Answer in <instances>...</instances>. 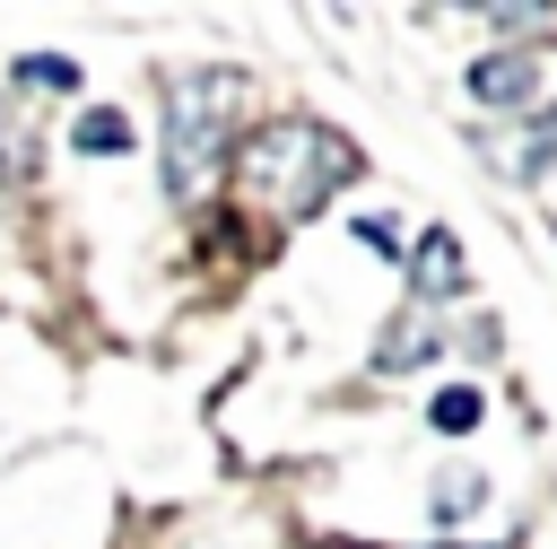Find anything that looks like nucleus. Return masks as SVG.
I'll return each instance as SVG.
<instances>
[{
  "mask_svg": "<svg viewBox=\"0 0 557 549\" xmlns=\"http://www.w3.org/2000/svg\"><path fill=\"white\" fill-rule=\"evenodd\" d=\"M235 96H244V70H226V61L157 70V192H165V209H200L209 183L226 174V157L244 139Z\"/></svg>",
  "mask_w": 557,
  "mask_h": 549,
  "instance_id": "1",
  "label": "nucleus"
},
{
  "mask_svg": "<svg viewBox=\"0 0 557 549\" xmlns=\"http://www.w3.org/2000/svg\"><path fill=\"white\" fill-rule=\"evenodd\" d=\"M470 288H479V270H470L461 227H453V218H426V227L409 235V261H400V305L453 314V305H470Z\"/></svg>",
  "mask_w": 557,
  "mask_h": 549,
  "instance_id": "2",
  "label": "nucleus"
},
{
  "mask_svg": "<svg viewBox=\"0 0 557 549\" xmlns=\"http://www.w3.org/2000/svg\"><path fill=\"white\" fill-rule=\"evenodd\" d=\"M461 96L487 113V122H522L540 96H548V52L540 44H487V52H470L461 61Z\"/></svg>",
  "mask_w": 557,
  "mask_h": 549,
  "instance_id": "3",
  "label": "nucleus"
},
{
  "mask_svg": "<svg viewBox=\"0 0 557 549\" xmlns=\"http://www.w3.org/2000/svg\"><path fill=\"white\" fill-rule=\"evenodd\" d=\"M453 357V322L444 314H418V305H392L374 322V349H366V375L374 383H409V375H435Z\"/></svg>",
  "mask_w": 557,
  "mask_h": 549,
  "instance_id": "4",
  "label": "nucleus"
},
{
  "mask_svg": "<svg viewBox=\"0 0 557 549\" xmlns=\"http://www.w3.org/2000/svg\"><path fill=\"white\" fill-rule=\"evenodd\" d=\"M487 505H496V471L487 462H435L426 497H418V532L426 540H461L470 523H487Z\"/></svg>",
  "mask_w": 557,
  "mask_h": 549,
  "instance_id": "5",
  "label": "nucleus"
},
{
  "mask_svg": "<svg viewBox=\"0 0 557 549\" xmlns=\"http://www.w3.org/2000/svg\"><path fill=\"white\" fill-rule=\"evenodd\" d=\"M479 157L505 174V183H522V192H540L548 174H557V96H540L513 131H487L479 139Z\"/></svg>",
  "mask_w": 557,
  "mask_h": 549,
  "instance_id": "6",
  "label": "nucleus"
},
{
  "mask_svg": "<svg viewBox=\"0 0 557 549\" xmlns=\"http://www.w3.org/2000/svg\"><path fill=\"white\" fill-rule=\"evenodd\" d=\"M61 148H70V157H87V166H122V157H139V113H131V105H113V96L70 105Z\"/></svg>",
  "mask_w": 557,
  "mask_h": 549,
  "instance_id": "7",
  "label": "nucleus"
},
{
  "mask_svg": "<svg viewBox=\"0 0 557 549\" xmlns=\"http://www.w3.org/2000/svg\"><path fill=\"white\" fill-rule=\"evenodd\" d=\"M0 87H9V96L78 105V96H87V61H78V52H61V44H35V52H9V61H0Z\"/></svg>",
  "mask_w": 557,
  "mask_h": 549,
  "instance_id": "8",
  "label": "nucleus"
},
{
  "mask_svg": "<svg viewBox=\"0 0 557 549\" xmlns=\"http://www.w3.org/2000/svg\"><path fill=\"white\" fill-rule=\"evenodd\" d=\"M418 427H426V436H444V444L479 436V427H487V375H444V383L418 401Z\"/></svg>",
  "mask_w": 557,
  "mask_h": 549,
  "instance_id": "9",
  "label": "nucleus"
},
{
  "mask_svg": "<svg viewBox=\"0 0 557 549\" xmlns=\"http://www.w3.org/2000/svg\"><path fill=\"white\" fill-rule=\"evenodd\" d=\"M35 166H44V131L17 122V113H9V87H0V183H26Z\"/></svg>",
  "mask_w": 557,
  "mask_h": 549,
  "instance_id": "10",
  "label": "nucleus"
},
{
  "mask_svg": "<svg viewBox=\"0 0 557 549\" xmlns=\"http://www.w3.org/2000/svg\"><path fill=\"white\" fill-rule=\"evenodd\" d=\"M348 235H357L374 261H409V227H400L392 209H357V218H348Z\"/></svg>",
  "mask_w": 557,
  "mask_h": 549,
  "instance_id": "11",
  "label": "nucleus"
},
{
  "mask_svg": "<svg viewBox=\"0 0 557 549\" xmlns=\"http://www.w3.org/2000/svg\"><path fill=\"white\" fill-rule=\"evenodd\" d=\"M496 349H505V322H496V314H470V322L453 331V357H461V366H496Z\"/></svg>",
  "mask_w": 557,
  "mask_h": 549,
  "instance_id": "12",
  "label": "nucleus"
},
{
  "mask_svg": "<svg viewBox=\"0 0 557 549\" xmlns=\"http://www.w3.org/2000/svg\"><path fill=\"white\" fill-rule=\"evenodd\" d=\"M409 549H513V540H409Z\"/></svg>",
  "mask_w": 557,
  "mask_h": 549,
  "instance_id": "13",
  "label": "nucleus"
}]
</instances>
